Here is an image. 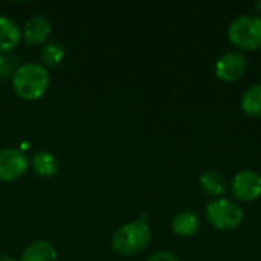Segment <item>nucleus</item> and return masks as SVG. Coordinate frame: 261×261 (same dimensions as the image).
I'll use <instances>...</instances> for the list:
<instances>
[{"label":"nucleus","instance_id":"obj_1","mask_svg":"<svg viewBox=\"0 0 261 261\" xmlns=\"http://www.w3.org/2000/svg\"><path fill=\"white\" fill-rule=\"evenodd\" d=\"M50 84V76L43 64L24 63L12 75V89L23 101H37L44 96Z\"/></svg>","mask_w":261,"mask_h":261},{"label":"nucleus","instance_id":"obj_2","mask_svg":"<svg viewBox=\"0 0 261 261\" xmlns=\"http://www.w3.org/2000/svg\"><path fill=\"white\" fill-rule=\"evenodd\" d=\"M151 242V229L145 220H135L116 229L112 239V248L122 257L142 252Z\"/></svg>","mask_w":261,"mask_h":261},{"label":"nucleus","instance_id":"obj_3","mask_svg":"<svg viewBox=\"0 0 261 261\" xmlns=\"http://www.w3.org/2000/svg\"><path fill=\"white\" fill-rule=\"evenodd\" d=\"M228 40L237 49L258 50L261 49V15L243 14L234 18L226 31Z\"/></svg>","mask_w":261,"mask_h":261},{"label":"nucleus","instance_id":"obj_4","mask_svg":"<svg viewBox=\"0 0 261 261\" xmlns=\"http://www.w3.org/2000/svg\"><path fill=\"white\" fill-rule=\"evenodd\" d=\"M205 217L219 231H234L243 223L245 211L237 202L220 197L206 203Z\"/></svg>","mask_w":261,"mask_h":261},{"label":"nucleus","instance_id":"obj_5","mask_svg":"<svg viewBox=\"0 0 261 261\" xmlns=\"http://www.w3.org/2000/svg\"><path fill=\"white\" fill-rule=\"evenodd\" d=\"M31 162L28 156L18 148H2L0 150V180L14 182L23 177Z\"/></svg>","mask_w":261,"mask_h":261},{"label":"nucleus","instance_id":"obj_6","mask_svg":"<svg viewBox=\"0 0 261 261\" xmlns=\"http://www.w3.org/2000/svg\"><path fill=\"white\" fill-rule=\"evenodd\" d=\"M229 188L237 200L254 202L261 196V174L254 170H243L234 176Z\"/></svg>","mask_w":261,"mask_h":261},{"label":"nucleus","instance_id":"obj_7","mask_svg":"<svg viewBox=\"0 0 261 261\" xmlns=\"http://www.w3.org/2000/svg\"><path fill=\"white\" fill-rule=\"evenodd\" d=\"M246 67V58L240 50H228L216 61L214 72L219 80L225 83H234L245 75Z\"/></svg>","mask_w":261,"mask_h":261},{"label":"nucleus","instance_id":"obj_8","mask_svg":"<svg viewBox=\"0 0 261 261\" xmlns=\"http://www.w3.org/2000/svg\"><path fill=\"white\" fill-rule=\"evenodd\" d=\"M52 26L50 21L44 15H34L31 17L21 31V38L26 41V44H41L46 43L50 35Z\"/></svg>","mask_w":261,"mask_h":261},{"label":"nucleus","instance_id":"obj_9","mask_svg":"<svg viewBox=\"0 0 261 261\" xmlns=\"http://www.w3.org/2000/svg\"><path fill=\"white\" fill-rule=\"evenodd\" d=\"M200 188L205 194H208L213 199H220L226 194L229 184L223 173L217 170H206L199 177Z\"/></svg>","mask_w":261,"mask_h":261},{"label":"nucleus","instance_id":"obj_10","mask_svg":"<svg viewBox=\"0 0 261 261\" xmlns=\"http://www.w3.org/2000/svg\"><path fill=\"white\" fill-rule=\"evenodd\" d=\"M21 40L20 26L9 17L0 15V54L11 52Z\"/></svg>","mask_w":261,"mask_h":261},{"label":"nucleus","instance_id":"obj_11","mask_svg":"<svg viewBox=\"0 0 261 261\" xmlns=\"http://www.w3.org/2000/svg\"><path fill=\"white\" fill-rule=\"evenodd\" d=\"M171 229L179 237H194L200 229V217L193 211H182L173 219Z\"/></svg>","mask_w":261,"mask_h":261},{"label":"nucleus","instance_id":"obj_12","mask_svg":"<svg viewBox=\"0 0 261 261\" xmlns=\"http://www.w3.org/2000/svg\"><path fill=\"white\" fill-rule=\"evenodd\" d=\"M32 170L41 176V177H54L58 170H60V164L58 159L49 153V151H38L32 156V159L29 161Z\"/></svg>","mask_w":261,"mask_h":261},{"label":"nucleus","instance_id":"obj_13","mask_svg":"<svg viewBox=\"0 0 261 261\" xmlns=\"http://www.w3.org/2000/svg\"><path fill=\"white\" fill-rule=\"evenodd\" d=\"M20 261H57V251L49 242L38 240L23 251Z\"/></svg>","mask_w":261,"mask_h":261},{"label":"nucleus","instance_id":"obj_14","mask_svg":"<svg viewBox=\"0 0 261 261\" xmlns=\"http://www.w3.org/2000/svg\"><path fill=\"white\" fill-rule=\"evenodd\" d=\"M242 110L252 118L261 116V83L251 86L243 95L240 101Z\"/></svg>","mask_w":261,"mask_h":261},{"label":"nucleus","instance_id":"obj_15","mask_svg":"<svg viewBox=\"0 0 261 261\" xmlns=\"http://www.w3.org/2000/svg\"><path fill=\"white\" fill-rule=\"evenodd\" d=\"M64 58V46L60 41H47L41 49V61L43 66L57 67Z\"/></svg>","mask_w":261,"mask_h":261},{"label":"nucleus","instance_id":"obj_16","mask_svg":"<svg viewBox=\"0 0 261 261\" xmlns=\"http://www.w3.org/2000/svg\"><path fill=\"white\" fill-rule=\"evenodd\" d=\"M147 261H180L173 252L168 251H156L153 252Z\"/></svg>","mask_w":261,"mask_h":261},{"label":"nucleus","instance_id":"obj_17","mask_svg":"<svg viewBox=\"0 0 261 261\" xmlns=\"http://www.w3.org/2000/svg\"><path fill=\"white\" fill-rule=\"evenodd\" d=\"M0 261H17L14 257H11V255H8V254H2L0 255Z\"/></svg>","mask_w":261,"mask_h":261},{"label":"nucleus","instance_id":"obj_18","mask_svg":"<svg viewBox=\"0 0 261 261\" xmlns=\"http://www.w3.org/2000/svg\"><path fill=\"white\" fill-rule=\"evenodd\" d=\"M255 8H258L261 11V2H257V3H255Z\"/></svg>","mask_w":261,"mask_h":261}]
</instances>
